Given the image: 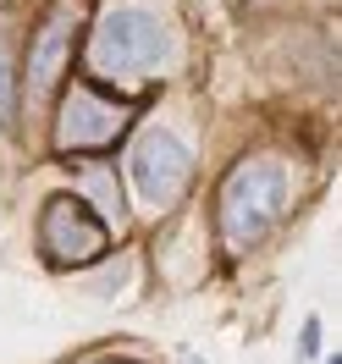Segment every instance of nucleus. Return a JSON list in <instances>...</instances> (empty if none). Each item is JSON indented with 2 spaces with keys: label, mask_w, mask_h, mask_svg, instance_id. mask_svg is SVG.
<instances>
[{
  "label": "nucleus",
  "mask_w": 342,
  "mask_h": 364,
  "mask_svg": "<svg viewBox=\"0 0 342 364\" xmlns=\"http://www.w3.org/2000/svg\"><path fill=\"white\" fill-rule=\"evenodd\" d=\"M326 364H342V359H326Z\"/></svg>",
  "instance_id": "9b49d317"
},
{
  "label": "nucleus",
  "mask_w": 342,
  "mask_h": 364,
  "mask_svg": "<svg viewBox=\"0 0 342 364\" xmlns=\"http://www.w3.org/2000/svg\"><path fill=\"white\" fill-rule=\"evenodd\" d=\"M138 116V105H116V100H100L94 89L72 83L61 94V111H55V144L67 155H94L127 133V122Z\"/></svg>",
  "instance_id": "20e7f679"
},
{
  "label": "nucleus",
  "mask_w": 342,
  "mask_h": 364,
  "mask_svg": "<svg viewBox=\"0 0 342 364\" xmlns=\"http://www.w3.org/2000/svg\"><path fill=\"white\" fill-rule=\"evenodd\" d=\"M39 249H45L50 265L72 271V265H89V259H100V254L111 249V227L78 193H55L39 210Z\"/></svg>",
  "instance_id": "7ed1b4c3"
},
{
  "label": "nucleus",
  "mask_w": 342,
  "mask_h": 364,
  "mask_svg": "<svg viewBox=\"0 0 342 364\" xmlns=\"http://www.w3.org/2000/svg\"><path fill=\"white\" fill-rule=\"evenodd\" d=\"M127 171H133V188H138V199L144 205H155V210H166V205H177L188 193V177H193V155H188L177 138L166 133H144L133 144V160H127Z\"/></svg>",
  "instance_id": "423d86ee"
},
{
  "label": "nucleus",
  "mask_w": 342,
  "mask_h": 364,
  "mask_svg": "<svg viewBox=\"0 0 342 364\" xmlns=\"http://www.w3.org/2000/svg\"><path fill=\"white\" fill-rule=\"evenodd\" d=\"M282 205H287V166L271 155L237 160L221 182V237H227V249L249 254L254 243H265Z\"/></svg>",
  "instance_id": "f257e3e1"
},
{
  "label": "nucleus",
  "mask_w": 342,
  "mask_h": 364,
  "mask_svg": "<svg viewBox=\"0 0 342 364\" xmlns=\"http://www.w3.org/2000/svg\"><path fill=\"white\" fill-rule=\"evenodd\" d=\"M83 0H55L45 17H39V28H33V39H28V61H23V89L28 100H39V94H50L55 83H61V72H67L72 61V45H78V28H83Z\"/></svg>",
  "instance_id": "39448f33"
},
{
  "label": "nucleus",
  "mask_w": 342,
  "mask_h": 364,
  "mask_svg": "<svg viewBox=\"0 0 342 364\" xmlns=\"http://www.w3.org/2000/svg\"><path fill=\"white\" fill-rule=\"evenodd\" d=\"M298 353H304V359H315V353H320V320H304V337H298Z\"/></svg>",
  "instance_id": "1a4fd4ad"
},
{
  "label": "nucleus",
  "mask_w": 342,
  "mask_h": 364,
  "mask_svg": "<svg viewBox=\"0 0 342 364\" xmlns=\"http://www.w3.org/2000/svg\"><path fill=\"white\" fill-rule=\"evenodd\" d=\"M83 364H127V359H83Z\"/></svg>",
  "instance_id": "9d476101"
},
{
  "label": "nucleus",
  "mask_w": 342,
  "mask_h": 364,
  "mask_svg": "<svg viewBox=\"0 0 342 364\" xmlns=\"http://www.w3.org/2000/svg\"><path fill=\"white\" fill-rule=\"evenodd\" d=\"M0 122H17V77H11V50L0 45Z\"/></svg>",
  "instance_id": "6e6552de"
},
{
  "label": "nucleus",
  "mask_w": 342,
  "mask_h": 364,
  "mask_svg": "<svg viewBox=\"0 0 342 364\" xmlns=\"http://www.w3.org/2000/svg\"><path fill=\"white\" fill-rule=\"evenodd\" d=\"M166 61H171V33L144 6L105 11L100 28H94V39H89V67L100 77H149Z\"/></svg>",
  "instance_id": "f03ea898"
},
{
  "label": "nucleus",
  "mask_w": 342,
  "mask_h": 364,
  "mask_svg": "<svg viewBox=\"0 0 342 364\" xmlns=\"http://www.w3.org/2000/svg\"><path fill=\"white\" fill-rule=\"evenodd\" d=\"M111 182H116V177H105V171H89V182H83V188H89V199L100 205V221H105V227H111V221H122V193H116Z\"/></svg>",
  "instance_id": "0eeeda50"
}]
</instances>
